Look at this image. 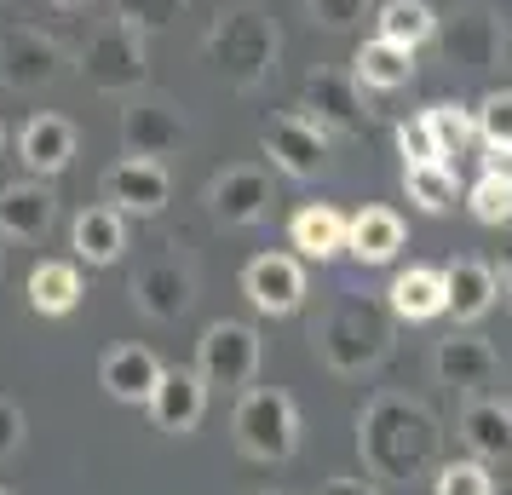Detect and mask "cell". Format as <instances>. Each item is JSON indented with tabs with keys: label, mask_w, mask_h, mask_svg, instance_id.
<instances>
[{
	"label": "cell",
	"mask_w": 512,
	"mask_h": 495,
	"mask_svg": "<svg viewBox=\"0 0 512 495\" xmlns=\"http://www.w3.org/2000/svg\"><path fill=\"white\" fill-rule=\"evenodd\" d=\"M438 444V415L426 403L403 398V392H380L357 415V455H363V472L374 484H409L420 472H432Z\"/></svg>",
	"instance_id": "obj_1"
},
{
	"label": "cell",
	"mask_w": 512,
	"mask_h": 495,
	"mask_svg": "<svg viewBox=\"0 0 512 495\" xmlns=\"http://www.w3.org/2000/svg\"><path fill=\"white\" fill-rule=\"evenodd\" d=\"M311 340H317V357L334 375H369L392 352V306H380L369 294H340L317 317Z\"/></svg>",
	"instance_id": "obj_2"
},
{
	"label": "cell",
	"mask_w": 512,
	"mask_h": 495,
	"mask_svg": "<svg viewBox=\"0 0 512 495\" xmlns=\"http://www.w3.org/2000/svg\"><path fill=\"white\" fill-rule=\"evenodd\" d=\"M277 24H271V12L254 6V0H242L231 12H219L208 29V64L225 75V87L236 93H259L271 70H277Z\"/></svg>",
	"instance_id": "obj_3"
},
{
	"label": "cell",
	"mask_w": 512,
	"mask_h": 495,
	"mask_svg": "<svg viewBox=\"0 0 512 495\" xmlns=\"http://www.w3.org/2000/svg\"><path fill=\"white\" fill-rule=\"evenodd\" d=\"M231 432H236V449L248 461H288L300 449V409L277 386H248L236 398Z\"/></svg>",
	"instance_id": "obj_4"
},
{
	"label": "cell",
	"mask_w": 512,
	"mask_h": 495,
	"mask_svg": "<svg viewBox=\"0 0 512 495\" xmlns=\"http://www.w3.org/2000/svg\"><path fill=\"white\" fill-rule=\"evenodd\" d=\"M81 75H87V87L98 93H139L144 87V35L133 24H104L87 35V47H81Z\"/></svg>",
	"instance_id": "obj_5"
},
{
	"label": "cell",
	"mask_w": 512,
	"mask_h": 495,
	"mask_svg": "<svg viewBox=\"0 0 512 495\" xmlns=\"http://www.w3.org/2000/svg\"><path fill=\"white\" fill-rule=\"evenodd\" d=\"M196 375L208 386L242 392L259 375V334L248 323H208V334L196 340Z\"/></svg>",
	"instance_id": "obj_6"
},
{
	"label": "cell",
	"mask_w": 512,
	"mask_h": 495,
	"mask_svg": "<svg viewBox=\"0 0 512 495\" xmlns=\"http://www.w3.org/2000/svg\"><path fill=\"white\" fill-rule=\"evenodd\" d=\"M185 144H190V127L179 116V104H167V98H127V110H121V150L127 156L167 162Z\"/></svg>",
	"instance_id": "obj_7"
},
{
	"label": "cell",
	"mask_w": 512,
	"mask_h": 495,
	"mask_svg": "<svg viewBox=\"0 0 512 495\" xmlns=\"http://www.w3.org/2000/svg\"><path fill=\"white\" fill-rule=\"evenodd\" d=\"M133 306L150 317V323H179L196 300V271H190L179 254H162V260L139 265V277H133Z\"/></svg>",
	"instance_id": "obj_8"
},
{
	"label": "cell",
	"mask_w": 512,
	"mask_h": 495,
	"mask_svg": "<svg viewBox=\"0 0 512 495\" xmlns=\"http://www.w3.org/2000/svg\"><path fill=\"white\" fill-rule=\"evenodd\" d=\"M104 202L133 219H156V213L173 202V173L167 162H144V156H121L110 173H104Z\"/></svg>",
	"instance_id": "obj_9"
},
{
	"label": "cell",
	"mask_w": 512,
	"mask_h": 495,
	"mask_svg": "<svg viewBox=\"0 0 512 495\" xmlns=\"http://www.w3.org/2000/svg\"><path fill=\"white\" fill-rule=\"evenodd\" d=\"M305 110L323 133H340V139H357L369 133V104H363V87L357 75H340V70H317L305 81Z\"/></svg>",
	"instance_id": "obj_10"
},
{
	"label": "cell",
	"mask_w": 512,
	"mask_h": 495,
	"mask_svg": "<svg viewBox=\"0 0 512 495\" xmlns=\"http://www.w3.org/2000/svg\"><path fill=\"white\" fill-rule=\"evenodd\" d=\"M242 294L259 317H288L305 300V260L300 254H259L242 271Z\"/></svg>",
	"instance_id": "obj_11"
},
{
	"label": "cell",
	"mask_w": 512,
	"mask_h": 495,
	"mask_svg": "<svg viewBox=\"0 0 512 495\" xmlns=\"http://www.w3.org/2000/svg\"><path fill=\"white\" fill-rule=\"evenodd\" d=\"M58 64H64V52L41 29H6L0 35V87L6 93H35V87L58 81Z\"/></svg>",
	"instance_id": "obj_12"
},
{
	"label": "cell",
	"mask_w": 512,
	"mask_h": 495,
	"mask_svg": "<svg viewBox=\"0 0 512 495\" xmlns=\"http://www.w3.org/2000/svg\"><path fill=\"white\" fill-rule=\"evenodd\" d=\"M507 52H512L507 29H501V18L484 12V6H478V12H461L455 24L443 29V58L466 75H489Z\"/></svg>",
	"instance_id": "obj_13"
},
{
	"label": "cell",
	"mask_w": 512,
	"mask_h": 495,
	"mask_svg": "<svg viewBox=\"0 0 512 495\" xmlns=\"http://www.w3.org/2000/svg\"><path fill=\"white\" fill-rule=\"evenodd\" d=\"M432 369H438V380L449 392H461V398H478L484 386H495V380L507 375V369H501V352L489 346L484 334H449V340H438Z\"/></svg>",
	"instance_id": "obj_14"
},
{
	"label": "cell",
	"mask_w": 512,
	"mask_h": 495,
	"mask_svg": "<svg viewBox=\"0 0 512 495\" xmlns=\"http://www.w3.org/2000/svg\"><path fill=\"white\" fill-rule=\"evenodd\" d=\"M265 156L288 179H323L328 173V133L311 116H277L265 127Z\"/></svg>",
	"instance_id": "obj_15"
},
{
	"label": "cell",
	"mask_w": 512,
	"mask_h": 495,
	"mask_svg": "<svg viewBox=\"0 0 512 495\" xmlns=\"http://www.w3.org/2000/svg\"><path fill=\"white\" fill-rule=\"evenodd\" d=\"M208 208L225 225H259L271 213V173L265 167H225V173H213Z\"/></svg>",
	"instance_id": "obj_16"
},
{
	"label": "cell",
	"mask_w": 512,
	"mask_h": 495,
	"mask_svg": "<svg viewBox=\"0 0 512 495\" xmlns=\"http://www.w3.org/2000/svg\"><path fill=\"white\" fill-rule=\"evenodd\" d=\"M144 409H150V421L162 426V432L185 438L208 415V380L196 375V369H167L162 386H156V398L144 403Z\"/></svg>",
	"instance_id": "obj_17"
},
{
	"label": "cell",
	"mask_w": 512,
	"mask_h": 495,
	"mask_svg": "<svg viewBox=\"0 0 512 495\" xmlns=\"http://www.w3.org/2000/svg\"><path fill=\"white\" fill-rule=\"evenodd\" d=\"M162 375H167V369L156 363L150 346H110L104 363H98V386H104L116 403H139V409L156 398Z\"/></svg>",
	"instance_id": "obj_18"
},
{
	"label": "cell",
	"mask_w": 512,
	"mask_h": 495,
	"mask_svg": "<svg viewBox=\"0 0 512 495\" xmlns=\"http://www.w3.org/2000/svg\"><path fill=\"white\" fill-rule=\"evenodd\" d=\"M18 162L29 167V179H58L75 162V127L64 116H29L18 127Z\"/></svg>",
	"instance_id": "obj_19"
},
{
	"label": "cell",
	"mask_w": 512,
	"mask_h": 495,
	"mask_svg": "<svg viewBox=\"0 0 512 495\" xmlns=\"http://www.w3.org/2000/svg\"><path fill=\"white\" fill-rule=\"evenodd\" d=\"M58 219V196L47 190V179H18L0 190V236L6 242H41Z\"/></svg>",
	"instance_id": "obj_20"
},
{
	"label": "cell",
	"mask_w": 512,
	"mask_h": 495,
	"mask_svg": "<svg viewBox=\"0 0 512 495\" xmlns=\"http://www.w3.org/2000/svg\"><path fill=\"white\" fill-rule=\"evenodd\" d=\"M70 248H75V265H93V271L116 265L121 254H127V213L110 208V202L87 208L70 225Z\"/></svg>",
	"instance_id": "obj_21"
},
{
	"label": "cell",
	"mask_w": 512,
	"mask_h": 495,
	"mask_svg": "<svg viewBox=\"0 0 512 495\" xmlns=\"http://www.w3.org/2000/svg\"><path fill=\"white\" fill-rule=\"evenodd\" d=\"M346 236H351V219L340 208H328V202H305L294 219H288V242H294V254L300 260H334V254H346Z\"/></svg>",
	"instance_id": "obj_22"
},
{
	"label": "cell",
	"mask_w": 512,
	"mask_h": 495,
	"mask_svg": "<svg viewBox=\"0 0 512 495\" xmlns=\"http://www.w3.org/2000/svg\"><path fill=\"white\" fill-rule=\"evenodd\" d=\"M386 306H392V317H403V323H432V317L449 311V283H443V271H432V265H409V271L392 277Z\"/></svg>",
	"instance_id": "obj_23"
},
{
	"label": "cell",
	"mask_w": 512,
	"mask_h": 495,
	"mask_svg": "<svg viewBox=\"0 0 512 495\" xmlns=\"http://www.w3.org/2000/svg\"><path fill=\"white\" fill-rule=\"evenodd\" d=\"M461 438L478 461H507L512 455V403L466 398L461 403Z\"/></svg>",
	"instance_id": "obj_24"
},
{
	"label": "cell",
	"mask_w": 512,
	"mask_h": 495,
	"mask_svg": "<svg viewBox=\"0 0 512 495\" xmlns=\"http://www.w3.org/2000/svg\"><path fill=\"white\" fill-rule=\"evenodd\" d=\"M351 75H357V87L363 93H403L409 81H415V52L409 47H392V41H363L357 58H351Z\"/></svg>",
	"instance_id": "obj_25"
},
{
	"label": "cell",
	"mask_w": 512,
	"mask_h": 495,
	"mask_svg": "<svg viewBox=\"0 0 512 495\" xmlns=\"http://www.w3.org/2000/svg\"><path fill=\"white\" fill-rule=\"evenodd\" d=\"M443 283H449V311H455L461 323H478V317L501 300V277H495V265H484V260H449L443 265Z\"/></svg>",
	"instance_id": "obj_26"
},
{
	"label": "cell",
	"mask_w": 512,
	"mask_h": 495,
	"mask_svg": "<svg viewBox=\"0 0 512 495\" xmlns=\"http://www.w3.org/2000/svg\"><path fill=\"white\" fill-rule=\"evenodd\" d=\"M397 248H403V219L392 208H363L351 219V236H346V254L357 265H392Z\"/></svg>",
	"instance_id": "obj_27"
},
{
	"label": "cell",
	"mask_w": 512,
	"mask_h": 495,
	"mask_svg": "<svg viewBox=\"0 0 512 495\" xmlns=\"http://www.w3.org/2000/svg\"><path fill=\"white\" fill-rule=\"evenodd\" d=\"M81 265L75 260H41L29 271V306L41 311V317H70L81 306Z\"/></svg>",
	"instance_id": "obj_28"
},
{
	"label": "cell",
	"mask_w": 512,
	"mask_h": 495,
	"mask_svg": "<svg viewBox=\"0 0 512 495\" xmlns=\"http://www.w3.org/2000/svg\"><path fill=\"white\" fill-rule=\"evenodd\" d=\"M374 35H380V41H392V47L415 52L420 41H432V35H438V12H432L426 0H386V6H380V18H374Z\"/></svg>",
	"instance_id": "obj_29"
},
{
	"label": "cell",
	"mask_w": 512,
	"mask_h": 495,
	"mask_svg": "<svg viewBox=\"0 0 512 495\" xmlns=\"http://www.w3.org/2000/svg\"><path fill=\"white\" fill-rule=\"evenodd\" d=\"M403 190L420 213H449L455 208V173L449 162H420V167H403Z\"/></svg>",
	"instance_id": "obj_30"
},
{
	"label": "cell",
	"mask_w": 512,
	"mask_h": 495,
	"mask_svg": "<svg viewBox=\"0 0 512 495\" xmlns=\"http://www.w3.org/2000/svg\"><path fill=\"white\" fill-rule=\"evenodd\" d=\"M426 121H432V133H438L443 156H461L466 144L478 139V110L461 104V98H438V104H426Z\"/></svg>",
	"instance_id": "obj_31"
},
{
	"label": "cell",
	"mask_w": 512,
	"mask_h": 495,
	"mask_svg": "<svg viewBox=\"0 0 512 495\" xmlns=\"http://www.w3.org/2000/svg\"><path fill=\"white\" fill-rule=\"evenodd\" d=\"M466 208H472L478 225H512V173L484 167V179L466 190Z\"/></svg>",
	"instance_id": "obj_32"
},
{
	"label": "cell",
	"mask_w": 512,
	"mask_h": 495,
	"mask_svg": "<svg viewBox=\"0 0 512 495\" xmlns=\"http://www.w3.org/2000/svg\"><path fill=\"white\" fill-rule=\"evenodd\" d=\"M432 495H495V478L478 455H466V461H443L438 478H432Z\"/></svg>",
	"instance_id": "obj_33"
},
{
	"label": "cell",
	"mask_w": 512,
	"mask_h": 495,
	"mask_svg": "<svg viewBox=\"0 0 512 495\" xmlns=\"http://www.w3.org/2000/svg\"><path fill=\"white\" fill-rule=\"evenodd\" d=\"M116 18L121 24H133L139 35L150 29H173L185 18V0H116Z\"/></svg>",
	"instance_id": "obj_34"
},
{
	"label": "cell",
	"mask_w": 512,
	"mask_h": 495,
	"mask_svg": "<svg viewBox=\"0 0 512 495\" xmlns=\"http://www.w3.org/2000/svg\"><path fill=\"white\" fill-rule=\"evenodd\" d=\"M397 150H403V167L449 162V156H443V144H438V133H432V121H426V110H420L415 121H403V127H397Z\"/></svg>",
	"instance_id": "obj_35"
},
{
	"label": "cell",
	"mask_w": 512,
	"mask_h": 495,
	"mask_svg": "<svg viewBox=\"0 0 512 495\" xmlns=\"http://www.w3.org/2000/svg\"><path fill=\"white\" fill-rule=\"evenodd\" d=\"M478 139L489 150H512V93H489L478 104Z\"/></svg>",
	"instance_id": "obj_36"
},
{
	"label": "cell",
	"mask_w": 512,
	"mask_h": 495,
	"mask_svg": "<svg viewBox=\"0 0 512 495\" xmlns=\"http://www.w3.org/2000/svg\"><path fill=\"white\" fill-rule=\"evenodd\" d=\"M305 12H311L323 29H351L363 12H369V0H305Z\"/></svg>",
	"instance_id": "obj_37"
},
{
	"label": "cell",
	"mask_w": 512,
	"mask_h": 495,
	"mask_svg": "<svg viewBox=\"0 0 512 495\" xmlns=\"http://www.w3.org/2000/svg\"><path fill=\"white\" fill-rule=\"evenodd\" d=\"M18 444H24V409L12 398H0V461L18 455Z\"/></svg>",
	"instance_id": "obj_38"
},
{
	"label": "cell",
	"mask_w": 512,
	"mask_h": 495,
	"mask_svg": "<svg viewBox=\"0 0 512 495\" xmlns=\"http://www.w3.org/2000/svg\"><path fill=\"white\" fill-rule=\"evenodd\" d=\"M317 495H380V490H374L369 478H328Z\"/></svg>",
	"instance_id": "obj_39"
},
{
	"label": "cell",
	"mask_w": 512,
	"mask_h": 495,
	"mask_svg": "<svg viewBox=\"0 0 512 495\" xmlns=\"http://www.w3.org/2000/svg\"><path fill=\"white\" fill-rule=\"evenodd\" d=\"M495 277H501V294L512 300V236L501 242V260H495Z\"/></svg>",
	"instance_id": "obj_40"
},
{
	"label": "cell",
	"mask_w": 512,
	"mask_h": 495,
	"mask_svg": "<svg viewBox=\"0 0 512 495\" xmlns=\"http://www.w3.org/2000/svg\"><path fill=\"white\" fill-rule=\"evenodd\" d=\"M52 6H58V12H81V6H87V0H52Z\"/></svg>",
	"instance_id": "obj_41"
},
{
	"label": "cell",
	"mask_w": 512,
	"mask_h": 495,
	"mask_svg": "<svg viewBox=\"0 0 512 495\" xmlns=\"http://www.w3.org/2000/svg\"><path fill=\"white\" fill-rule=\"evenodd\" d=\"M507 403H512V363H507Z\"/></svg>",
	"instance_id": "obj_42"
},
{
	"label": "cell",
	"mask_w": 512,
	"mask_h": 495,
	"mask_svg": "<svg viewBox=\"0 0 512 495\" xmlns=\"http://www.w3.org/2000/svg\"><path fill=\"white\" fill-rule=\"evenodd\" d=\"M0 150H6V127H0Z\"/></svg>",
	"instance_id": "obj_43"
},
{
	"label": "cell",
	"mask_w": 512,
	"mask_h": 495,
	"mask_svg": "<svg viewBox=\"0 0 512 495\" xmlns=\"http://www.w3.org/2000/svg\"><path fill=\"white\" fill-rule=\"evenodd\" d=\"M495 495H512V484H507V490H495Z\"/></svg>",
	"instance_id": "obj_44"
},
{
	"label": "cell",
	"mask_w": 512,
	"mask_h": 495,
	"mask_svg": "<svg viewBox=\"0 0 512 495\" xmlns=\"http://www.w3.org/2000/svg\"><path fill=\"white\" fill-rule=\"evenodd\" d=\"M265 495H282V490H265Z\"/></svg>",
	"instance_id": "obj_45"
},
{
	"label": "cell",
	"mask_w": 512,
	"mask_h": 495,
	"mask_svg": "<svg viewBox=\"0 0 512 495\" xmlns=\"http://www.w3.org/2000/svg\"><path fill=\"white\" fill-rule=\"evenodd\" d=\"M0 495H12V490H0Z\"/></svg>",
	"instance_id": "obj_46"
},
{
	"label": "cell",
	"mask_w": 512,
	"mask_h": 495,
	"mask_svg": "<svg viewBox=\"0 0 512 495\" xmlns=\"http://www.w3.org/2000/svg\"><path fill=\"white\" fill-rule=\"evenodd\" d=\"M0 242H6V236H0Z\"/></svg>",
	"instance_id": "obj_47"
},
{
	"label": "cell",
	"mask_w": 512,
	"mask_h": 495,
	"mask_svg": "<svg viewBox=\"0 0 512 495\" xmlns=\"http://www.w3.org/2000/svg\"><path fill=\"white\" fill-rule=\"evenodd\" d=\"M507 58H512V52H507Z\"/></svg>",
	"instance_id": "obj_48"
}]
</instances>
